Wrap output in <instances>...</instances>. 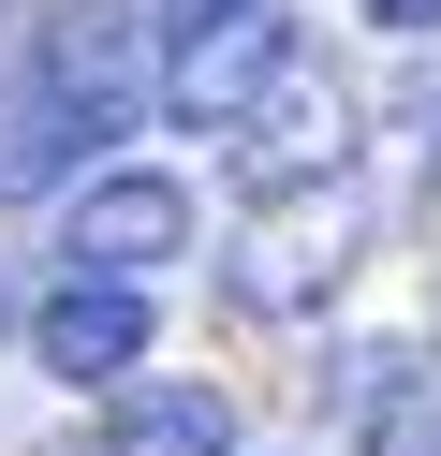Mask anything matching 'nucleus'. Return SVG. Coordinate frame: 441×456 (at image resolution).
<instances>
[{
    "label": "nucleus",
    "mask_w": 441,
    "mask_h": 456,
    "mask_svg": "<svg viewBox=\"0 0 441 456\" xmlns=\"http://www.w3.org/2000/svg\"><path fill=\"white\" fill-rule=\"evenodd\" d=\"M280 60H294V15H280V0H176V15H162V60H147V103H162L176 133H235Z\"/></svg>",
    "instance_id": "obj_1"
},
{
    "label": "nucleus",
    "mask_w": 441,
    "mask_h": 456,
    "mask_svg": "<svg viewBox=\"0 0 441 456\" xmlns=\"http://www.w3.org/2000/svg\"><path fill=\"white\" fill-rule=\"evenodd\" d=\"M192 250V177H162V162H103V177L59 207V265L74 280H147Z\"/></svg>",
    "instance_id": "obj_2"
},
{
    "label": "nucleus",
    "mask_w": 441,
    "mask_h": 456,
    "mask_svg": "<svg viewBox=\"0 0 441 456\" xmlns=\"http://www.w3.org/2000/svg\"><path fill=\"white\" fill-rule=\"evenodd\" d=\"M45 118L74 133V148H103V133L147 118V60H133V15H118V0H74V15H59V45H45Z\"/></svg>",
    "instance_id": "obj_3"
},
{
    "label": "nucleus",
    "mask_w": 441,
    "mask_h": 456,
    "mask_svg": "<svg viewBox=\"0 0 441 456\" xmlns=\"http://www.w3.org/2000/svg\"><path fill=\"white\" fill-rule=\"evenodd\" d=\"M339 148H353V103L323 89V74H265L250 89V118H235V191H265V207H280V191H309V177H339Z\"/></svg>",
    "instance_id": "obj_4"
},
{
    "label": "nucleus",
    "mask_w": 441,
    "mask_h": 456,
    "mask_svg": "<svg viewBox=\"0 0 441 456\" xmlns=\"http://www.w3.org/2000/svg\"><path fill=\"white\" fill-rule=\"evenodd\" d=\"M133 354H147V295L133 280H59L29 309V368H59V383H118Z\"/></svg>",
    "instance_id": "obj_5"
},
{
    "label": "nucleus",
    "mask_w": 441,
    "mask_h": 456,
    "mask_svg": "<svg viewBox=\"0 0 441 456\" xmlns=\"http://www.w3.org/2000/svg\"><path fill=\"white\" fill-rule=\"evenodd\" d=\"M339 265H353V207H294V191H280V221L250 236L235 295H250V309H309V295H339Z\"/></svg>",
    "instance_id": "obj_6"
},
{
    "label": "nucleus",
    "mask_w": 441,
    "mask_h": 456,
    "mask_svg": "<svg viewBox=\"0 0 441 456\" xmlns=\"http://www.w3.org/2000/svg\"><path fill=\"white\" fill-rule=\"evenodd\" d=\"M103 456H235V412L206 383H147V397H118Z\"/></svg>",
    "instance_id": "obj_7"
},
{
    "label": "nucleus",
    "mask_w": 441,
    "mask_h": 456,
    "mask_svg": "<svg viewBox=\"0 0 441 456\" xmlns=\"http://www.w3.org/2000/svg\"><path fill=\"white\" fill-rule=\"evenodd\" d=\"M368 456H441V354L368 368Z\"/></svg>",
    "instance_id": "obj_8"
},
{
    "label": "nucleus",
    "mask_w": 441,
    "mask_h": 456,
    "mask_svg": "<svg viewBox=\"0 0 441 456\" xmlns=\"http://www.w3.org/2000/svg\"><path fill=\"white\" fill-rule=\"evenodd\" d=\"M368 30H397V45H427V30H441V0H368Z\"/></svg>",
    "instance_id": "obj_9"
}]
</instances>
